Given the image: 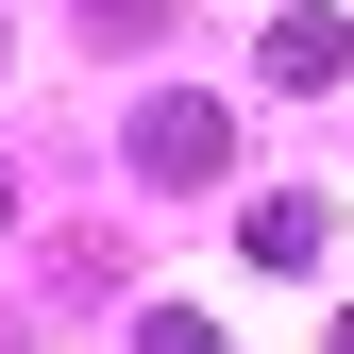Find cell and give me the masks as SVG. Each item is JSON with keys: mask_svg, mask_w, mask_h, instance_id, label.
<instances>
[{"mask_svg": "<svg viewBox=\"0 0 354 354\" xmlns=\"http://www.w3.org/2000/svg\"><path fill=\"white\" fill-rule=\"evenodd\" d=\"M136 354H219V321H186V304H152V321H136Z\"/></svg>", "mask_w": 354, "mask_h": 354, "instance_id": "cell-5", "label": "cell"}, {"mask_svg": "<svg viewBox=\"0 0 354 354\" xmlns=\"http://www.w3.org/2000/svg\"><path fill=\"white\" fill-rule=\"evenodd\" d=\"M354 68V34L321 17V0H304V17H270V84H337Z\"/></svg>", "mask_w": 354, "mask_h": 354, "instance_id": "cell-2", "label": "cell"}, {"mask_svg": "<svg viewBox=\"0 0 354 354\" xmlns=\"http://www.w3.org/2000/svg\"><path fill=\"white\" fill-rule=\"evenodd\" d=\"M337 354H354V321H337Z\"/></svg>", "mask_w": 354, "mask_h": 354, "instance_id": "cell-7", "label": "cell"}, {"mask_svg": "<svg viewBox=\"0 0 354 354\" xmlns=\"http://www.w3.org/2000/svg\"><path fill=\"white\" fill-rule=\"evenodd\" d=\"M0 219H17V186H0Z\"/></svg>", "mask_w": 354, "mask_h": 354, "instance_id": "cell-6", "label": "cell"}, {"mask_svg": "<svg viewBox=\"0 0 354 354\" xmlns=\"http://www.w3.org/2000/svg\"><path fill=\"white\" fill-rule=\"evenodd\" d=\"M253 270H321V203H253Z\"/></svg>", "mask_w": 354, "mask_h": 354, "instance_id": "cell-3", "label": "cell"}, {"mask_svg": "<svg viewBox=\"0 0 354 354\" xmlns=\"http://www.w3.org/2000/svg\"><path fill=\"white\" fill-rule=\"evenodd\" d=\"M219 152H236V136H219V102H203V84H169V102H136V186H203Z\"/></svg>", "mask_w": 354, "mask_h": 354, "instance_id": "cell-1", "label": "cell"}, {"mask_svg": "<svg viewBox=\"0 0 354 354\" xmlns=\"http://www.w3.org/2000/svg\"><path fill=\"white\" fill-rule=\"evenodd\" d=\"M84 34H102V51H152V34H169V0H84Z\"/></svg>", "mask_w": 354, "mask_h": 354, "instance_id": "cell-4", "label": "cell"}]
</instances>
